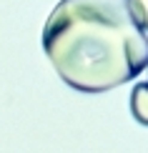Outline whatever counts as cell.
Returning <instances> with one entry per match:
<instances>
[{
    "label": "cell",
    "instance_id": "2",
    "mask_svg": "<svg viewBox=\"0 0 148 153\" xmlns=\"http://www.w3.org/2000/svg\"><path fill=\"white\" fill-rule=\"evenodd\" d=\"M131 113L141 126H148V80L133 85V91H131Z\"/></svg>",
    "mask_w": 148,
    "mask_h": 153
},
{
    "label": "cell",
    "instance_id": "4",
    "mask_svg": "<svg viewBox=\"0 0 148 153\" xmlns=\"http://www.w3.org/2000/svg\"><path fill=\"white\" fill-rule=\"evenodd\" d=\"M146 73H148V65H146Z\"/></svg>",
    "mask_w": 148,
    "mask_h": 153
},
{
    "label": "cell",
    "instance_id": "1",
    "mask_svg": "<svg viewBox=\"0 0 148 153\" xmlns=\"http://www.w3.org/2000/svg\"><path fill=\"white\" fill-rule=\"evenodd\" d=\"M43 50L80 93L113 91L148 65V35L126 0H60L43 25Z\"/></svg>",
    "mask_w": 148,
    "mask_h": 153
},
{
    "label": "cell",
    "instance_id": "3",
    "mask_svg": "<svg viewBox=\"0 0 148 153\" xmlns=\"http://www.w3.org/2000/svg\"><path fill=\"white\" fill-rule=\"evenodd\" d=\"M126 5L131 8L133 18L138 20L141 28L148 30V0H126Z\"/></svg>",
    "mask_w": 148,
    "mask_h": 153
}]
</instances>
